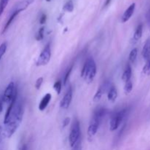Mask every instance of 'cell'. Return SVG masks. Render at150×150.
Returning a JSON list of instances; mask_svg holds the SVG:
<instances>
[{
  "mask_svg": "<svg viewBox=\"0 0 150 150\" xmlns=\"http://www.w3.org/2000/svg\"><path fill=\"white\" fill-rule=\"evenodd\" d=\"M23 108L20 102L16 101L8 119L4 122V127L3 129L4 136L10 138L18 128L23 119Z\"/></svg>",
  "mask_w": 150,
  "mask_h": 150,
  "instance_id": "obj_1",
  "label": "cell"
},
{
  "mask_svg": "<svg viewBox=\"0 0 150 150\" xmlns=\"http://www.w3.org/2000/svg\"><path fill=\"white\" fill-rule=\"evenodd\" d=\"M97 73V66L95 60L89 57L85 62L81 71V77L87 83H91Z\"/></svg>",
  "mask_w": 150,
  "mask_h": 150,
  "instance_id": "obj_2",
  "label": "cell"
},
{
  "mask_svg": "<svg viewBox=\"0 0 150 150\" xmlns=\"http://www.w3.org/2000/svg\"><path fill=\"white\" fill-rule=\"evenodd\" d=\"M105 111L104 109H98V111L94 113V115L92 116V119L89 122V127H88V134L89 136H93L98 132V128H99L100 123L101 120L105 115Z\"/></svg>",
  "mask_w": 150,
  "mask_h": 150,
  "instance_id": "obj_3",
  "label": "cell"
},
{
  "mask_svg": "<svg viewBox=\"0 0 150 150\" xmlns=\"http://www.w3.org/2000/svg\"><path fill=\"white\" fill-rule=\"evenodd\" d=\"M17 95V88L16 87L14 82H10L4 90L3 96L1 98L3 103L9 105L13 99L18 97Z\"/></svg>",
  "mask_w": 150,
  "mask_h": 150,
  "instance_id": "obj_4",
  "label": "cell"
},
{
  "mask_svg": "<svg viewBox=\"0 0 150 150\" xmlns=\"http://www.w3.org/2000/svg\"><path fill=\"white\" fill-rule=\"evenodd\" d=\"M79 139H81V127L80 123L78 120H74L70 129L69 135V142L70 146H73Z\"/></svg>",
  "mask_w": 150,
  "mask_h": 150,
  "instance_id": "obj_5",
  "label": "cell"
},
{
  "mask_svg": "<svg viewBox=\"0 0 150 150\" xmlns=\"http://www.w3.org/2000/svg\"><path fill=\"white\" fill-rule=\"evenodd\" d=\"M51 57V45L48 43L45 45V48L42 51V52L40 54L38 60L36 62L37 66H44L46 65L49 62Z\"/></svg>",
  "mask_w": 150,
  "mask_h": 150,
  "instance_id": "obj_6",
  "label": "cell"
},
{
  "mask_svg": "<svg viewBox=\"0 0 150 150\" xmlns=\"http://www.w3.org/2000/svg\"><path fill=\"white\" fill-rule=\"evenodd\" d=\"M126 112H127L126 110H122V111L115 113L111 117V121H110V130L111 131H114L120 127L121 122L125 117Z\"/></svg>",
  "mask_w": 150,
  "mask_h": 150,
  "instance_id": "obj_7",
  "label": "cell"
},
{
  "mask_svg": "<svg viewBox=\"0 0 150 150\" xmlns=\"http://www.w3.org/2000/svg\"><path fill=\"white\" fill-rule=\"evenodd\" d=\"M72 98H73V89L71 86H70L60 102V107L63 109H67L72 102Z\"/></svg>",
  "mask_w": 150,
  "mask_h": 150,
  "instance_id": "obj_8",
  "label": "cell"
},
{
  "mask_svg": "<svg viewBox=\"0 0 150 150\" xmlns=\"http://www.w3.org/2000/svg\"><path fill=\"white\" fill-rule=\"evenodd\" d=\"M110 86L108 84V83H104L101 85L99 87V89L97 90L96 93H95V96L93 98L94 102H98L101 99V98L103 97V94H105V92L108 90V89H109Z\"/></svg>",
  "mask_w": 150,
  "mask_h": 150,
  "instance_id": "obj_9",
  "label": "cell"
},
{
  "mask_svg": "<svg viewBox=\"0 0 150 150\" xmlns=\"http://www.w3.org/2000/svg\"><path fill=\"white\" fill-rule=\"evenodd\" d=\"M135 8H136V4L135 3H133L127 7V9L125 11L122 16V22L125 23V22L128 21L130 20V18L134 13Z\"/></svg>",
  "mask_w": 150,
  "mask_h": 150,
  "instance_id": "obj_10",
  "label": "cell"
},
{
  "mask_svg": "<svg viewBox=\"0 0 150 150\" xmlns=\"http://www.w3.org/2000/svg\"><path fill=\"white\" fill-rule=\"evenodd\" d=\"M51 100V95L50 93L46 94L45 96L42 98V99L41 100L40 103H39V106H38V108H39L40 111H42L47 108L48 105L49 104L50 101Z\"/></svg>",
  "mask_w": 150,
  "mask_h": 150,
  "instance_id": "obj_11",
  "label": "cell"
},
{
  "mask_svg": "<svg viewBox=\"0 0 150 150\" xmlns=\"http://www.w3.org/2000/svg\"><path fill=\"white\" fill-rule=\"evenodd\" d=\"M142 57L145 61L150 59V38L146 40L145 42L142 49Z\"/></svg>",
  "mask_w": 150,
  "mask_h": 150,
  "instance_id": "obj_12",
  "label": "cell"
},
{
  "mask_svg": "<svg viewBox=\"0 0 150 150\" xmlns=\"http://www.w3.org/2000/svg\"><path fill=\"white\" fill-rule=\"evenodd\" d=\"M19 13H20V12L18 11V10H13L12 13H11V14H10V17H9L8 20H7V23H6L5 25H4V29H3V31H2V32H1V33H2V34L4 33V32H5L6 31H7V29H8L9 26H10V24H11L12 22L13 21V20H14V19H15V18H16V16H17L19 14Z\"/></svg>",
  "mask_w": 150,
  "mask_h": 150,
  "instance_id": "obj_13",
  "label": "cell"
},
{
  "mask_svg": "<svg viewBox=\"0 0 150 150\" xmlns=\"http://www.w3.org/2000/svg\"><path fill=\"white\" fill-rule=\"evenodd\" d=\"M117 95H118V93H117V88L114 86H111L108 91V100L111 101V102H114L117 100Z\"/></svg>",
  "mask_w": 150,
  "mask_h": 150,
  "instance_id": "obj_14",
  "label": "cell"
},
{
  "mask_svg": "<svg viewBox=\"0 0 150 150\" xmlns=\"http://www.w3.org/2000/svg\"><path fill=\"white\" fill-rule=\"evenodd\" d=\"M132 76V67L130 64H127L125 69L124 72H123L122 76V79L125 82L129 80H131Z\"/></svg>",
  "mask_w": 150,
  "mask_h": 150,
  "instance_id": "obj_15",
  "label": "cell"
},
{
  "mask_svg": "<svg viewBox=\"0 0 150 150\" xmlns=\"http://www.w3.org/2000/svg\"><path fill=\"white\" fill-rule=\"evenodd\" d=\"M142 33H143V25L139 24L136 28V31L134 32V35L133 37V42H136L141 39L142 37Z\"/></svg>",
  "mask_w": 150,
  "mask_h": 150,
  "instance_id": "obj_16",
  "label": "cell"
},
{
  "mask_svg": "<svg viewBox=\"0 0 150 150\" xmlns=\"http://www.w3.org/2000/svg\"><path fill=\"white\" fill-rule=\"evenodd\" d=\"M138 56V49L136 48H133L131 51H130V54H129V61L131 63H134L135 61L136 60Z\"/></svg>",
  "mask_w": 150,
  "mask_h": 150,
  "instance_id": "obj_17",
  "label": "cell"
},
{
  "mask_svg": "<svg viewBox=\"0 0 150 150\" xmlns=\"http://www.w3.org/2000/svg\"><path fill=\"white\" fill-rule=\"evenodd\" d=\"M63 10L66 12H70V13L73 12L74 10V5H73V1L71 0L67 1L63 7Z\"/></svg>",
  "mask_w": 150,
  "mask_h": 150,
  "instance_id": "obj_18",
  "label": "cell"
},
{
  "mask_svg": "<svg viewBox=\"0 0 150 150\" xmlns=\"http://www.w3.org/2000/svg\"><path fill=\"white\" fill-rule=\"evenodd\" d=\"M125 92L126 94H128L130 93V92L132 91V89H133V83H132V81L131 80H129L125 82Z\"/></svg>",
  "mask_w": 150,
  "mask_h": 150,
  "instance_id": "obj_19",
  "label": "cell"
},
{
  "mask_svg": "<svg viewBox=\"0 0 150 150\" xmlns=\"http://www.w3.org/2000/svg\"><path fill=\"white\" fill-rule=\"evenodd\" d=\"M143 73L145 75H150V59L146 61V64L143 67Z\"/></svg>",
  "mask_w": 150,
  "mask_h": 150,
  "instance_id": "obj_20",
  "label": "cell"
},
{
  "mask_svg": "<svg viewBox=\"0 0 150 150\" xmlns=\"http://www.w3.org/2000/svg\"><path fill=\"white\" fill-rule=\"evenodd\" d=\"M9 0H0V17L5 10Z\"/></svg>",
  "mask_w": 150,
  "mask_h": 150,
  "instance_id": "obj_21",
  "label": "cell"
},
{
  "mask_svg": "<svg viewBox=\"0 0 150 150\" xmlns=\"http://www.w3.org/2000/svg\"><path fill=\"white\" fill-rule=\"evenodd\" d=\"M62 85V83L61 81H56L55 83L54 84V89H55V91L57 92V94L61 93Z\"/></svg>",
  "mask_w": 150,
  "mask_h": 150,
  "instance_id": "obj_22",
  "label": "cell"
},
{
  "mask_svg": "<svg viewBox=\"0 0 150 150\" xmlns=\"http://www.w3.org/2000/svg\"><path fill=\"white\" fill-rule=\"evenodd\" d=\"M71 150H82L81 139H79L73 146H71Z\"/></svg>",
  "mask_w": 150,
  "mask_h": 150,
  "instance_id": "obj_23",
  "label": "cell"
},
{
  "mask_svg": "<svg viewBox=\"0 0 150 150\" xmlns=\"http://www.w3.org/2000/svg\"><path fill=\"white\" fill-rule=\"evenodd\" d=\"M7 42H3L1 45H0V60L1 59L2 57L4 56V54H5L6 50H7Z\"/></svg>",
  "mask_w": 150,
  "mask_h": 150,
  "instance_id": "obj_24",
  "label": "cell"
},
{
  "mask_svg": "<svg viewBox=\"0 0 150 150\" xmlns=\"http://www.w3.org/2000/svg\"><path fill=\"white\" fill-rule=\"evenodd\" d=\"M44 38V27H41L36 35L37 40H41Z\"/></svg>",
  "mask_w": 150,
  "mask_h": 150,
  "instance_id": "obj_25",
  "label": "cell"
},
{
  "mask_svg": "<svg viewBox=\"0 0 150 150\" xmlns=\"http://www.w3.org/2000/svg\"><path fill=\"white\" fill-rule=\"evenodd\" d=\"M72 70H73V66H71V67L67 70V73H65V76H64V81H63V84L64 85H65L66 83L67 82V81H68L69 77H70V75L72 72Z\"/></svg>",
  "mask_w": 150,
  "mask_h": 150,
  "instance_id": "obj_26",
  "label": "cell"
},
{
  "mask_svg": "<svg viewBox=\"0 0 150 150\" xmlns=\"http://www.w3.org/2000/svg\"><path fill=\"white\" fill-rule=\"evenodd\" d=\"M42 82H43V78L40 77L39 79H38L36 83H35V87L37 89H40V88L41 87V85H42Z\"/></svg>",
  "mask_w": 150,
  "mask_h": 150,
  "instance_id": "obj_27",
  "label": "cell"
},
{
  "mask_svg": "<svg viewBox=\"0 0 150 150\" xmlns=\"http://www.w3.org/2000/svg\"><path fill=\"white\" fill-rule=\"evenodd\" d=\"M45 21H46V16L45 14H42L40 17V22L42 24V23H45Z\"/></svg>",
  "mask_w": 150,
  "mask_h": 150,
  "instance_id": "obj_28",
  "label": "cell"
},
{
  "mask_svg": "<svg viewBox=\"0 0 150 150\" xmlns=\"http://www.w3.org/2000/svg\"><path fill=\"white\" fill-rule=\"evenodd\" d=\"M69 122H70V118L67 117V118L64 119V120L63 121V125H62L63 127H65L66 126L69 124Z\"/></svg>",
  "mask_w": 150,
  "mask_h": 150,
  "instance_id": "obj_29",
  "label": "cell"
},
{
  "mask_svg": "<svg viewBox=\"0 0 150 150\" xmlns=\"http://www.w3.org/2000/svg\"><path fill=\"white\" fill-rule=\"evenodd\" d=\"M3 137H4V132H3V128L0 126V143L2 141Z\"/></svg>",
  "mask_w": 150,
  "mask_h": 150,
  "instance_id": "obj_30",
  "label": "cell"
},
{
  "mask_svg": "<svg viewBox=\"0 0 150 150\" xmlns=\"http://www.w3.org/2000/svg\"><path fill=\"white\" fill-rule=\"evenodd\" d=\"M146 21H147V24L150 29V10L149 11V13H147V15H146Z\"/></svg>",
  "mask_w": 150,
  "mask_h": 150,
  "instance_id": "obj_31",
  "label": "cell"
},
{
  "mask_svg": "<svg viewBox=\"0 0 150 150\" xmlns=\"http://www.w3.org/2000/svg\"><path fill=\"white\" fill-rule=\"evenodd\" d=\"M3 104H4V103H3V100H2V98H0V114H1V112L2 111V109H3Z\"/></svg>",
  "mask_w": 150,
  "mask_h": 150,
  "instance_id": "obj_32",
  "label": "cell"
},
{
  "mask_svg": "<svg viewBox=\"0 0 150 150\" xmlns=\"http://www.w3.org/2000/svg\"><path fill=\"white\" fill-rule=\"evenodd\" d=\"M111 0H106V1H105V4H104V7H107V6H108V4L111 3Z\"/></svg>",
  "mask_w": 150,
  "mask_h": 150,
  "instance_id": "obj_33",
  "label": "cell"
},
{
  "mask_svg": "<svg viewBox=\"0 0 150 150\" xmlns=\"http://www.w3.org/2000/svg\"><path fill=\"white\" fill-rule=\"evenodd\" d=\"M21 150H28L27 146H26V144H23V146H22V147H21Z\"/></svg>",
  "mask_w": 150,
  "mask_h": 150,
  "instance_id": "obj_34",
  "label": "cell"
}]
</instances>
